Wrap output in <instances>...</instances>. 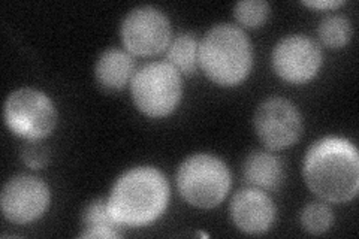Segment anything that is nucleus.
<instances>
[{
	"label": "nucleus",
	"instance_id": "nucleus-9",
	"mask_svg": "<svg viewBox=\"0 0 359 239\" xmlns=\"http://www.w3.org/2000/svg\"><path fill=\"white\" fill-rule=\"evenodd\" d=\"M322 66L319 45L304 35H290L280 41L273 51L274 72L289 84H306Z\"/></svg>",
	"mask_w": 359,
	"mask_h": 239
},
{
	"label": "nucleus",
	"instance_id": "nucleus-6",
	"mask_svg": "<svg viewBox=\"0 0 359 239\" xmlns=\"http://www.w3.org/2000/svg\"><path fill=\"white\" fill-rule=\"evenodd\" d=\"M4 118L8 129L20 138L41 141L53 133L57 111L53 100L39 90L20 88L6 99Z\"/></svg>",
	"mask_w": 359,
	"mask_h": 239
},
{
	"label": "nucleus",
	"instance_id": "nucleus-15",
	"mask_svg": "<svg viewBox=\"0 0 359 239\" xmlns=\"http://www.w3.org/2000/svg\"><path fill=\"white\" fill-rule=\"evenodd\" d=\"M199 42L192 33H182L168 47L166 59L172 67L184 75H194L198 69Z\"/></svg>",
	"mask_w": 359,
	"mask_h": 239
},
{
	"label": "nucleus",
	"instance_id": "nucleus-8",
	"mask_svg": "<svg viewBox=\"0 0 359 239\" xmlns=\"http://www.w3.org/2000/svg\"><path fill=\"white\" fill-rule=\"evenodd\" d=\"M255 130L269 150L292 146L302 133V117L294 104L283 97H269L255 114Z\"/></svg>",
	"mask_w": 359,
	"mask_h": 239
},
{
	"label": "nucleus",
	"instance_id": "nucleus-20",
	"mask_svg": "<svg viewBox=\"0 0 359 239\" xmlns=\"http://www.w3.org/2000/svg\"><path fill=\"white\" fill-rule=\"evenodd\" d=\"M306 6L309 8H314V9H323V11H328V9H337L339 6H341L344 2L341 0H318V2H302Z\"/></svg>",
	"mask_w": 359,
	"mask_h": 239
},
{
	"label": "nucleus",
	"instance_id": "nucleus-1",
	"mask_svg": "<svg viewBox=\"0 0 359 239\" xmlns=\"http://www.w3.org/2000/svg\"><path fill=\"white\" fill-rule=\"evenodd\" d=\"M304 179L320 199L332 203L351 202L359 190V156L344 138L327 136L314 142L304 158Z\"/></svg>",
	"mask_w": 359,
	"mask_h": 239
},
{
	"label": "nucleus",
	"instance_id": "nucleus-19",
	"mask_svg": "<svg viewBox=\"0 0 359 239\" xmlns=\"http://www.w3.org/2000/svg\"><path fill=\"white\" fill-rule=\"evenodd\" d=\"M21 158L32 169H42L50 162V150L41 141H29L21 148Z\"/></svg>",
	"mask_w": 359,
	"mask_h": 239
},
{
	"label": "nucleus",
	"instance_id": "nucleus-17",
	"mask_svg": "<svg viewBox=\"0 0 359 239\" xmlns=\"http://www.w3.org/2000/svg\"><path fill=\"white\" fill-rule=\"evenodd\" d=\"M332 221V211L323 202H311L301 212V224L311 235H322L330 231Z\"/></svg>",
	"mask_w": 359,
	"mask_h": 239
},
{
	"label": "nucleus",
	"instance_id": "nucleus-16",
	"mask_svg": "<svg viewBox=\"0 0 359 239\" xmlns=\"http://www.w3.org/2000/svg\"><path fill=\"white\" fill-rule=\"evenodd\" d=\"M319 38L330 48H341L351 41L352 25L344 15H328L319 25Z\"/></svg>",
	"mask_w": 359,
	"mask_h": 239
},
{
	"label": "nucleus",
	"instance_id": "nucleus-18",
	"mask_svg": "<svg viewBox=\"0 0 359 239\" xmlns=\"http://www.w3.org/2000/svg\"><path fill=\"white\" fill-rule=\"evenodd\" d=\"M233 15L245 27H259L269 15V5L265 0H244L235 5Z\"/></svg>",
	"mask_w": 359,
	"mask_h": 239
},
{
	"label": "nucleus",
	"instance_id": "nucleus-5",
	"mask_svg": "<svg viewBox=\"0 0 359 239\" xmlns=\"http://www.w3.org/2000/svg\"><path fill=\"white\" fill-rule=\"evenodd\" d=\"M130 92L133 104L144 116L163 118L175 111L183 95L180 72L168 62L145 64L135 72Z\"/></svg>",
	"mask_w": 359,
	"mask_h": 239
},
{
	"label": "nucleus",
	"instance_id": "nucleus-3",
	"mask_svg": "<svg viewBox=\"0 0 359 239\" xmlns=\"http://www.w3.org/2000/svg\"><path fill=\"white\" fill-rule=\"evenodd\" d=\"M198 63L215 84L220 87L238 86L252 69V43L237 26H215L199 42Z\"/></svg>",
	"mask_w": 359,
	"mask_h": 239
},
{
	"label": "nucleus",
	"instance_id": "nucleus-4",
	"mask_svg": "<svg viewBox=\"0 0 359 239\" xmlns=\"http://www.w3.org/2000/svg\"><path fill=\"white\" fill-rule=\"evenodd\" d=\"M177 186L189 205L210 210L226 198L231 189V172L216 156L194 154L180 165Z\"/></svg>",
	"mask_w": 359,
	"mask_h": 239
},
{
	"label": "nucleus",
	"instance_id": "nucleus-2",
	"mask_svg": "<svg viewBox=\"0 0 359 239\" xmlns=\"http://www.w3.org/2000/svg\"><path fill=\"white\" fill-rule=\"evenodd\" d=\"M170 202V186L159 169L133 168L111 190L108 208L121 227H141L156 221Z\"/></svg>",
	"mask_w": 359,
	"mask_h": 239
},
{
	"label": "nucleus",
	"instance_id": "nucleus-7",
	"mask_svg": "<svg viewBox=\"0 0 359 239\" xmlns=\"http://www.w3.org/2000/svg\"><path fill=\"white\" fill-rule=\"evenodd\" d=\"M121 41L130 54L156 55L170 47L171 22L157 8H135L123 20Z\"/></svg>",
	"mask_w": 359,
	"mask_h": 239
},
{
	"label": "nucleus",
	"instance_id": "nucleus-13",
	"mask_svg": "<svg viewBox=\"0 0 359 239\" xmlns=\"http://www.w3.org/2000/svg\"><path fill=\"white\" fill-rule=\"evenodd\" d=\"M243 175L247 183L265 190H276L283 183V165L271 153L255 151L245 157Z\"/></svg>",
	"mask_w": 359,
	"mask_h": 239
},
{
	"label": "nucleus",
	"instance_id": "nucleus-12",
	"mask_svg": "<svg viewBox=\"0 0 359 239\" xmlns=\"http://www.w3.org/2000/svg\"><path fill=\"white\" fill-rule=\"evenodd\" d=\"M95 75L100 87L116 92L125 87L135 75V60L129 53L111 48L97 59Z\"/></svg>",
	"mask_w": 359,
	"mask_h": 239
},
{
	"label": "nucleus",
	"instance_id": "nucleus-10",
	"mask_svg": "<svg viewBox=\"0 0 359 239\" xmlns=\"http://www.w3.org/2000/svg\"><path fill=\"white\" fill-rule=\"evenodd\" d=\"M5 219L14 224H27L41 219L50 205V189L42 179L18 175L5 184L0 196Z\"/></svg>",
	"mask_w": 359,
	"mask_h": 239
},
{
	"label": "nucleus",
	"instance_id": "nucleus-11",
	"mask_svg": "<svg viewBox=\"0 0 359 239\" xmlns=\"http://www.w3.org/2000/svg\"><path fill=\"white\" fill-rule=\"evenodd\" d=\"M231 217L233 224L245 233H265L276 220L274 202L259 189H243L231 202Z\"/></svg>",
	"mask_w": 359,
	"mask_h": 239
},
{
	"label": "nucleus",
	"instance_id": "nucleus-14",
	"mask_svg": "<svg viewBox=\"0 0 359 239\" xmlns=\"http://www.w3.org/2000/svg\"><path fill=\"white\" fill-rule=\"evenodd\" d=\"M84 231L80 233V238H96V239H109L118 238V226L108 208V200L96 199L88 203L83 214Z\"/></svg>",
	"mask_w": 359,
	"mask_h": 239
}]
</instances>
